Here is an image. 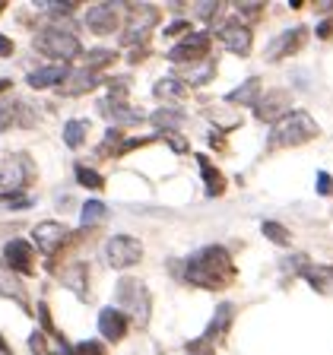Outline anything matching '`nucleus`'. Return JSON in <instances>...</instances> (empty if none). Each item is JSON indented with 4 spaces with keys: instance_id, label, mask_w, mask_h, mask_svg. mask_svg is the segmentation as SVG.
Masks as SVG:
<instances>
[{
    "instance_id": "obj_1",
    "label": "nucleus",
    "mask_w": 333,
    "mask_h": 355,
    "mask_svg": "<svg viewBox=\"0 0 333 355\" xmlns=\"http://www.w3.org/2000/svg\"><path fill=\"white\" fill-rule=\"evenodd\" d=\"M185 279L200 288H229L235 282V263H232L225 248L210 244V248H200L197 254L187 257Z\"/></svg>"
},
{
    "instance_id": "obj_2",
    "label": "nucleus",
    "mask_w": 333,
    "mask_h": 355,
    "mask_svg": "<svg viewBox=\"0 0 333 355\" xmlns=\"http://www.w3.org/2000/svg\"><path fill=\"white\" fill-rule=\"evenodd\" d=\"M318 121L311 118L308 111H292L280 124H273L270 130V140H266V149L276 153V149H289V146H302V143L314 140L318 137Z\"/></svg>"
},
{
    "instance_id": "obj_3",
    "label": "nucleus",
    "mask_w": 333,
    "mask_h": 355,
    "mask_svg": "<svg viewBox=\"0 0 333 355\" xmlns=\"http://www.w3.org/2000/svg\"><path fill=\"white\" fill-rule=\"evenodd\" d=\"M35 48L42 54H48V58H54V60H74V58H80L83 54L80 38H76L74 32L58 29V26H48V29L38 32Z\"/></svg>"
},
{
    "instance_id": "obj_4",
    "label": "nucleus",
    "mask_w": 333,
    "mask_h": 355,
    "mask_svg": "<svg viewBox=\"0 0 333 355\" xmlns=\"http://www.w3.org/2000/svg\"><path fill=\"white\" fill-rule=\"evenodd\" d=\"M114 304L121 314H133L137 324L149 320V292L140 279H121L114 288Z\"/></svg>"
},
{
    "instance_id": "obj_5",
    "label": "nucleus",
    "mask_w": 333,
    "mask_h": 355,
    "mask_svg": "<svg viewBox=\"0 0 333 355\" xmlns=\"http://www.w3.org/2000/svg\"><path fill=\"white\" fill-rule=\"evenodd\" d=\"M35 175V165L26 153H16V155H0V187L19 193V187H26Z\"/></svg>"
},
{
    "instance_id": "obj_6",
    "label": "nucleus",
    "mask_w": 333,
    "mask_h": 355,
    "mask_svg": "<svg viewBox=\"0 0 333 355\" xmlns=\"http://www.w3.org/2000/svg\"><path fill=\"white\" fill-rule=\"evenodd\" d=\"M140 257H143V244L137 241V238L111 235L108 241H105V260H108V266H114V270H127V266L140 263Z\"/></svg>"
},
{
    "instance_id": "obj_7",
    "label": "nucleus",
    "mask_w": 333,
    "mask_h": 355,
    "mask_svg": "<svg viewBox=\"0 0 333 355\" xmlns=\"http://www.w3.org/2000/svg\"><path fill=\"white\" fill-rule=\"evenodd\" d=\"M171 64H200V60H210V32H191L169 51Z\"/></svg>"
},
{
    "instance_id": "obj_8",
    "label": "nucleus",
    "mask_w": 333,
    "mask_h": 355,
    "mask_svg": "<svg viewBox=\"0 0 333 355\" xmlns=\"http://www.w3.org/2000/svg\"><path fill=\"white\" fill-rule=\"evenodd\" d=\"M219 35V42L229 48L232 54L244 58V54H251V44H254V32L248 29V22H222L219 29H213Z\"/></svg>"
},
{
    "instance_id": "obj_9",
    "label": "nucleus",
    "mask_w": 333,
    "mask_h": 355,
    "mask_svg": "<svg viewBox=\"0 0 333 355\" xmlns=\"http://www.w3.org/2000/svg\"><path fill=\"white\" fill-rule=\"evenodd\" d=\"M254 114H257L260 121L280 124V121L286 118V114H292V96H289L286 89H270V92H266V96L257 102Z\"/></svg>"
},
{
    "instance_id": "obj_10",
    "label": "nucleus",
    "mask_w": 333,
    "mask_h": 355,
    "mask_svg": "<svg viewBox=\"0 0 333 355\" xmlns=\"http://www.w3.org/2000/svg\"><path fill=\"white\" fill-rule=\"evenodd\" d=\"M305 38H308V29H305V26H292V29L280 32L273 42L266 44V54H264V58L266 60H282V58H289V54L302 51Z\"/></svg>"
},
{
    "instance_id": "obj_11",
    "label": "nucleus",
    "mask_w": 333,
    "mask_h": 355,
    "mask_svg": "<svg viewBox=\"0 0 333 355\" xmlns=\"http://www.w3.org/2000/svg\"><path fill=\"white\" fill-rule=\"evenodd\" d=\"M3 260H7L10 273H22V276L35 273V251H32L29 241H19V238L7 241V248H3Z\"/></svg>"
},
{
    "instance_id": "obj_12",
    "label": "nucleus",
    "mask_w": 333,
    "mask_h": 355,
    "mask_svg": "<svg viewBox=\"0 0 333 355\" xmlns=\"http://www.w3.org/2000/svg\"><path fill=\"white\" fill-rule=\"evenodd\" d=\"M67 238H70V232L60 222H38L35 229H32V241L38 244L42 254H58L67 244Z\"/></svg>"
},
{
    "instance_id": "obj_13",
    "label": "nucleus",
    "mask_w": 333,
    "mask_h": 355,
    "mask_svg": "<svg viewBox=\"0 0 333 355\" xmlns=\"http://www.w3.org/2000/svg\"><path fill=\"white\" fill-rule=\"evenodd\" d=\"M86 26L96 32V35H111V32L121 26L118 7H114V3H96V7H89Z\"/></svg>"
},
{
    "instance_id": "obj_14",
    "label": "nucleus",
    "mask_w": 333,
    "mask_h": 355,
    "mask_svg": "<svg viewBox=\"0 0 333 355\" xmlns=\"http://www.w3.org/2000/svg\"><path fill=\"white\" fill-rule=\"evenodd\" d=\"M10 127H32L29 102H22V98H3L0 102V130H10Z\"/></svg>"
},
{
    "instance_id": "obj_15",
    "label": "nucleus",
    "mask_w": 333,
    "mask_h": 355,
    "mask_svg": "<svg viewBox=\"0 0 333 355\" xmlns=\"http://www.w3.org/2000/svg\"><path fill=\"white\" fill-rule=\"evenodd\" d=\"M99 333L108 343H121L127 336V314H121L118 308H102V314H99Z\"/></svg>"
},
{
    "instance_id": "obj_16",
    "label": "nucleus",
    "mask_w": 333,
    "mask_h": 355,
    "mask_svg": "<svg viewBox=\"0 0 333 355\" xmlns=\"http://www.w3.org/2000/svg\"><path fill=\"white\" fill-rule=\"evenodd\" d=\"M67 76H70V70H67V64H51V67H42V70H32L29 73V86L32 89H51V86H64Z\"/></svg>"
},
{
    "instance_id": "obj_17",
    "label": "nucleus",
    "mask_w": 333,
    "mask_h": 355,
    "mask_svg": "<svg viewBox=\"0 0 333 355\" xmlns=\"http://www.w3.org/2000/svg\"><path fill=\"white\" fill-rule=\"evenodd\" d=\"M99 86L96 70H76V73L67 76V83L60 86V96H86Z\"/></svg>"
},
{
    "instance_id": "obj_18",
    "label": "nucleus",
    "mask_w": 333,
    "mask_h": 355,
    "mask_svg": "<svg viewBox=\"0 0 333 355\" xmlns=\"http://www.w3.org/2000/svg\"><path fill=\"white\" fill-rule=\"evenodd\" d=\"M102 111H105V114H108L111 121H114V127L140 124V121L146 118L143 111H137V108H127V105H124V102H118V98H114V102H102Z\"/></svg>"
},
{
    "instance_id": "obj_19",
    "label": "nucleus",
    "mask_w": 333,
    "mask_h": 355,
    "mask_svg": "<svg viewBox=\"0 0 333 355\" xmlns=\"http://www.w3.org/2000/svg\"><path fill=\"white\" fill-rule=\"evenodd\" d=\"M197 165H200V175H203V187H207V197H219L225 191V178L222 171L210 162L207 155H197Z\"/></svg>"
},
{
    "instance_id": "obj_20",
    "label": "nucleus",
    "mask_w": 333,
    "mask_h": 355,
    "mask_svg": "<svg viewBox=\"0 0 333 355\" xmlns=\"http://www.w3.org/2000/svg\"><path fill=\"white\" fill-rule=\"evenodd\" d=\"M260 80L257 76H251V80H244V86H238V89H232L229 96H225V102L229 105H254L257 108V102H260Z\"/></svg>"
},
{
    "instance_id": "obj_21",
    "label": "nucleus",
    "mask_w": 333,
    "mask_h": 355,
    "mask_svg": "<svg viewBox=\"0 0 333 355\" xmlns=\"http://www.w3.org/2000/svg\"><path fill=\"white\" fill-rule=\"evenodd\" d=\"M232 318H235V304H219V308H216V318L210 320L207 333H203V340H207V343H216L222 333L229 330Z\"/></svg>"
},
{
    "instance_id": "obj_22",
    "label": "nucleus",
    "mask_w": 333,
    "mask_h": 355,
    "mask_svg": "<svg viewBox=\"0 0 333 355\" xmlns=\"http://www.w3.org/2000/svg\"><path fill=\"white\" fill-rule=\"evenodd\" d=\"M216 73V60H200V64H191L185 67V73H181V83L185 86H203V83H210Z\"/></svg>"
},
{
    "instance_id": "obj_23",
    "label": "nucleus",
    "mask_w": 333,
    "mask_h": 355,
    "mask_svg": "<svg viewBox=\"0 0 333 355\" xmlns=\"http://www.w3.org/2000/svg\"><path fill=\"white\" fill-rule=\"evenodd\" d=\"M153 124L159 127L162 133H178L181 130V124H185V111L171 108V105H162V108L153 114Z\"/></svg>"
},
{
    "instance_id": "obj_24",
    "label": "nucleus",
    "mask_w": 333,
    "mask_h": 355,
    "mask_svg": "<svg viewBox=\"0 0 333 355\" xmlns=\"http://www.w3.org/2000/svg\"><path fill=\"white\" fill-rule=\"evenodd\" d=\"M302 276L311 282V288H318V292H327L333 286V266H305Z\"/></svg>"
},
{
    "instance_id": "obj_25",
    "label": "nucleus",
    "mask_w": 333,
    "mask_h": 355,
    "mask_svg": "<svg viewBox=\"0 0 333 355\" xmlns=\"http://www.w3.org/2000/svg\"><path fill=\"white\" fill-rule=\"evenodd\" d=\"M86 130H89V121H83V118L67 121V124H64V143L70 149H80L83 140H86Z\"/></svg>"
},
{
    "instance_id": "obj_26",
    "label": "nucleus",
    "mask_w": 333,
    "mask_h": 355,
    "mask_svg": "<svg viewBox=\"0 0 333 355\" xmlns=\"http://www.w3.org/2000/svg\"><path fill=\"white\" fill-rule=\"evenodd\" d=\"M105 216H108V207H105L102 200H89V203H83L80 222L83 225H96V222H102Z\"/></svg>"
},
{
    "instance_id": "obj_27",
    "label": "nucleus",
    "mask_w": 333,
    "mask_h": 355,
    "mask_svg": "<svg viewBox=\"0 0 333 355\" xmlns=\"http://www.w3.org/2000/svg\"><path fill=\"white\" fill-rule=\"evenodd\" d=\"M155 96L159 98H181L185 96V83H178V76H162L155 83Z\"/></svg>"
},
{
    "instance_id": "obj_28",
    "label": "nucleus",
    "mask_w": 333,
    "mask_h": 355,
    "mask_svg": "<svg viewBox=\"0 0 333 355\" xmlns=\"http://www.w3.org/2000/svg\"><path fill=\"white\" fill-rule=\"evenodd\" d=\"M0 295H10V298H16V302L26 304V292H22L16 273H3V270H0Z\"/></svg>"
},
{
    "instance_id": "obj_29",
    "label": "nucleus",
    "mask_w": 333,
    "mask_h": 355,
    "mask_svg": "<svg viewBox=\"0 0 333 355\" xmlns=\"http://www.w3.org/2000/svg\"><path fill=\"white\" fill-rule=\"evenodd\" d=\"M76 181H80L83 187H92V191H102L105 187V178L99 175V171L86 168V165H76Z\"/></svg>"
},
{
    "instance_id": "obj_30",
    "label": "nucleus",
    "mask_w": 333,
    "mask_h": 355,
    "mask_svg": "<svg viewBox=\"0 0 333 355\" xmlns=\"http://www.w3.org/2000/svg\"><path fill=\"white\" fill-rule=\"evenodd\" d=\"M264 235L270 238L273 244H282V248H286V244L292 241L289 229H286V225H280V222H264Z\"/></svg>"
},
{
    "instance_id": "obj_31",
    "label": "nucleus",
    "mask_w": 333,
    "mask_h": 355,
    "mask_svg": "<svg viewBox=\"0 0 333 355\" xmlns=\"http://www.w3.org/2000/svg\"><path fill=\"white\" fill-rule=\"evenodd\" d=\"M235 16L238 19H248V22H254V19H260L264 16V3H235Z\"/></svg>"
},
{
    "instance_id": "obj_32",
    "label": "nucleus",
    "mask_w": 333,
    "mask_h": 355,
    "mask_svg": "<svg viewBox=\"0 0 333 355\" xmlns=\"http://www.w3.org/2000/svg\"><path fill=\"white\" fill-rule=\"evenodd\" d=\"M114 60V51H89L86 54V70H99V67H105V64H111Z\"/></svg>"
},
{
    "instance_id": "obj_33",
    "label": "nucleus",
    "mask_w": 333,
    "mask_h": 355,
    "mask_svg": "<svg viewBox=\"0 0 333 355\" xmlns=\"http://www.w3.org/2000/svg\"><path fill=\"white\" fill-rule=\"evenodd\" d=\"M0 203H10V209H29L32 200L22 193H0Z\"/></svg>"
},
{
    "instance_id": "obj_34",
    "label": "nucleus",
    "mask_w": 333,
    "mask_h": 355,
    "mask_svg": "<svg viewBox=\"0 0 333 355\" xmlns=\"http://www.w3.org/2000/svg\"><path fill=\"white\" fill-rule=\"evenodd\" d=\"M74 355H105V346L102 343H80L74 346Z\"/></svg>"
},
{
    "instance_id": "obj_35",
    "label": "nucleus",
    "mask_w": 333,
    "mask_h": 355,
    "mask_svg": "<svg viewBox=\"0 0 333 355\" xmlns=\"http://www.w3.org/2000/svg\"><path fill=\"white\" fill-rule=\"evenodd\" d=\"M219 3H200L197 10H194V13L200 16V19H213V26H216V13H219Z\"/></svg>"
},
{
    "instance_id": "obj_36",
    "label": "nucleus",
    "mask_w": 333,
    "mask_h": 355,
    "mask_svg": "<svg viewBox=\"0 0 333 355\" xmlns=\"http://www.w3.org/2000/svg\"><path fill=\"white\" fill-rule=\"evenodd\" d=\"M187 29H191V22H187V19H175V22L169 26V29H165V35L175 38V35H185ZM187 35H191V32H187Z\"/></svg>"
},
{
    "instance_id": "obj_37",
    "label": "nucleus",
    "mask_w": 333,
    "mask_h": 355,
    "mask_svg": "<svg viewBox=\"0 0 333 355\" xmlns=\"http://www.w3.org/2000/svg\"><path fill=\"white\" fill-rule=\"evenodd\" d=\"M162 140H169V146L175 149V153H187V143L178 137V133H162Z\"/></svg>"
},
{
    "instance_id": "obj_38",
    "label": "nucleus",
    "mask_w": 333,
    "mask_h": 355,
    "mask_svg": "<svg viewBox=\"0 0 333 355\" xmlns=\"http://www.w3.org/2000/svg\"><path fill=\"white\" fill-rule=\"evenodd\" d=\"M318 191L321 193H330L333 191V178L327 171H318Z\"/></svg>"
},
{
    "instance_id": "obj_39",
    "label": "nucleus",
    "mask_w": 333,
    "mask_h": 355,
    "mask_svg": "<svg viewBox=\"0 0 333 355\" xmlns=\"http://www.w3.org/2000/svg\"><path fill=\"white\" fill-rule=\"evenodd\" d=\"M333 35V19H324L318 26V38H330Z\"/></svg>"
},
{
    "instance_id": "obj_40",
    "label": "nucleus",
    "mask_w": 333,
    "mask_h": 355,
    "mask_svg": "<svg viewBox=\"0 0 333 355\" xmlns=\"http://www.w3.org/2000/svg\"><path fill=\"white\" fill-rule=\"evenodd\" d=\"M13 54V42L7 35H0V58H10Z\"/></svg>"
},
{
    "instance_id": "obj_41",
    "label": "nucleus",
    "mask_w": 333,
    "mask_h": 355,
    "mask_svg": "<svg viewBox=\"0 0 333 355\" xmlns=\"http://www.w3.org/2000/svg\"><path fill=\"white\" fill-rule=\"evenodd\" d=\"M0 352H3V355H10V346H7V343H3V336H0Z\"/></svg>"
},
{
    "instance_id": "obj_42",
    "label": "nucleus",
    "mask_w": 333,
    "mask_h": 355,
    "mask_svg": "<svg viewBox=\"0 0 333 355\" xmlns=\"http://www.w3.org/2000/svg\"><path fill=\"white\" fill-rule=\"evenodd\" d=\"M10 86H13L10 80H0V92H3V89H10Z\"/></svg>"
}]
</instances>
